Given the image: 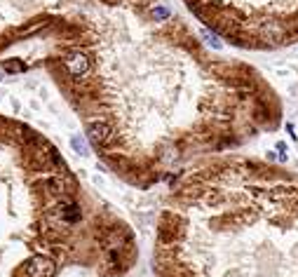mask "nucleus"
<instances>
[{"label": "nucleus", "instance_id": "nucleus-1", "mask_svg": "<svg viewBox=\"0 0 298 277\" xmlns=\"http://www.w3.org/2000/svg\"><path fill=\"white\" fill-rule=\"evenodd\" d=\"M85 54L68 96L113 129L110 150L146 122L157 160L225 150L279 125L254 68L204 49L167 0H73L47 35Z\"/></svg>", "mask_w": 298, "mask_h": 277}, {"label": "nucleus", "instance_id": "nucleus-2", "mask_svg": "<svg viewBox=\"0 0 298 277\" xmlns=\"http://www.w3.org/2000/svg\"><path fill=\"white\" fill-rule=\"evenodd\" d=\"M183 5L235 47L277 49L298 42V0H183Z\"/></svg>", "mask_w": 298, "mask_h": 277}, {"label": "nucleus", "instance_id": "nucleus-3", "mask_svg": "<svg viewBox=\"0 0 298 277\" xmlns=\"http://www.w3.org/2000/svg\"><path fill=\"white\" fill-rule=\"evenodd\" d=\"M73 0H0V52L14 42L47 38Z\"/></svg>", "mask_w": 298, "mask_h": 277}, {"label": "nucleus", "instance_id": "nucleus-4", "mask_svg": "<svg viewBox=\"0 0 298 277\" xmlns=\"http://www.w3.org/2000/svg\"><path fill=\"white\" fill-rule=\"evenodd\" d=\"M24 272H26L28 277H52L54 275V261L47 256H42V254L31 256L26 263H24Z\"/></svg>", "mask_w": 298, "mask_h": 277}, {"label": "nucleus", "instance_id": "nucleus-5", "mask_svg": "<svg viewBox=\"0 0 298 277\" xmlns=\"http://www.w3.org/2000/svg\"><path fill=\"white\" fill-rule=\"evenodd\" d=\"M71 146H73V150L78 155H89V150H92L87 136H73V139H71Z\"/></svg>", "mask_w": 298, "mask_h": 277}, {"label": "nucleus", "instance_id": "nucleus-6", "mask_svg": "<svg viewBox=\"0 0 298 277\" xmlns=\"http://www.w3.org/2000/svg\"><path fill=\"white\" fill-rule=\"evenodd\" d=\"M61 216H64V221H68V223H73V221H78L80 218V207L78 204H73V202H66L64 207H61Z\"/></svg>", "mask_w": 298, "mask_h": 277}]
</instances>
